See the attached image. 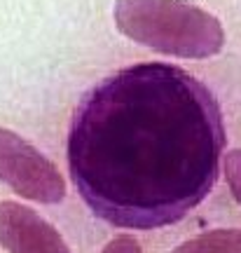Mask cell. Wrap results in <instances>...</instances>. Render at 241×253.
<instances>
[{"mask_svg":"<svg viewBox=\"0 0 241 253\" xmlns=\"http://www.w3.org/2000/svg\"><path fill=\"white\" fill-rule=\"evenodd\" d=\"M223 171L227 178V185L232 190L234 199L241 204V148L227 150L223 157Z\"/></svg>","mask_w":241,"mask_h":253,"instance_id":"8992f818","label":"cell"},{"mask_svg":"<svg viewBox=\"0 0 241 253\" xmlns=\"http://www.w3.org/2000/svg\"><path fill=\"white\" fill-rule=\"evenodd\" d=\"M0 181L38 204H59L66 197V181L56 164L5 126H0Z\"/></svg>","mask_w":241,"mask_h":253,"instance_id":"3957f363","label":"cell"},{"mask_svg":"<svg viewBox=\"0 0 241 253\" xmlns=\"http://www.w3.org/2000/svg\"><path fill=\"white\" fill-rule=\"evenodd\" d=\"M0 244L7 253H71L49 220L19 202H0Z\"/></svg>","mask_w":241,"mask_h":253,"instance_id":"277c9868","label":"cell"},{"mask_svg":"<svg viewBox=\"0 0 241 253\" xmlns=\"http://www.w3.org/2000/svg\"><path fill=\"white\" fill-rule=\"evenodd\" d=\"M113 17L124 38L164 56L204 61L225 47L220 19L185 0H117Z\"/></svg>","mask_w":241,"mask_h":253,"instance_id":"7a4b0ae2","label":"cell"},{"mask_svg":"<svg viewBox=\"0 0 241 253\" xmlns=\"http://www.w3.org/2000/svg\"><path fill=\"white\" fill-rule=\"evenodd\" d=\"M101 253H143V249L131 235H117L101 249Z\"/></svg>","mask_w":241,"mask_h":253,"instance_id":"52a82bcc","label":"cell"},{"mask_svg":"<svg viewBox=\"0 0 241 253\" xmlns=\"http://www.w3.org/2000/svg\"><path fill=\"white\" fill-rule=\"evenodd\" d=\"M225 122L185 68L145 61L94 84L75 108L66 160L91 213L122 230L173 225L220 176Z\"/></svg>","mask_w":241,"mask_h":253,"instance_id":"6da1fadb","label":"cell"},{"mask_svg":"<svg viewBox=\"0 0 241 253\" xmlns=\"http://www.w3.org/2000/svg\"><path fill=\"white\" fill-rule=\"evenodd\" d=\"M169 253H241V230L215 227L183 242Z\"/></svg>","mask_w":241,"mask_h":253,"instance_id":"5b68a950","label":"cell"}]
</instances>
